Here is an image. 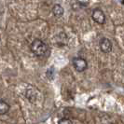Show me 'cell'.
I'll return each mask as SVG.
<instances>
[{"instance_id": "2", "label": "cell", "mask_w": 124, "mask_h": 124, "mask_svg": "<svg viewBox=\"0 0 124 124\" xmlns=\"http://www.w3.org/2000/svg\"><path fill=\"white\" fill-rule=\"evenodd\" d=\"M73 65L78 72H83L87 69L88 62L85 59H83L81 57H77V58L73 59Z\"/></svg>"}, {"instance_id": "5", "label": "cell", "mask_w": 124, "mask_h": 124, "mask_svg": "<svg viewBox=\"0 0 124 124\" xmlns=\"http://www.w3.org/2000/svg\"><path fill=\"white\" fill-rule=\"evenodd\" d=\"M52 12H53V14L55 15L56 17H61V16L63 15L64 9H63V8H62L61 5L56 4V5H54L53 8H52Z\"/></svg>"}, {"instance_id": "4", "label": "cell", "mask_w": 124, "mask_h": 124, "mask_svg": "<svg viewBox=\"0 0 124 124\" xmlns=\"http://www.w3.org/2000/svg\"><path fill=\"white\" fill-rule=\"evenodd\" d=\"M100 49L101 50L104 52V53H109L112 50V43L111 41L106 38V37H103L101 40H100Z\"/></svg>"}, {"instance_id": "3", "label": "cell", "mask_w": 124, "mask_h": 124, "mask_svg": "<svg viewBox=\"0 0 124 124\" xmlns=\"http://www.w3.org/2000/svg\"><path fill=\"white\" fill-rule=\"evenodd\" d=\"M93 21L99 24H104L106 22V15L103 12V10H101L100 8H95L93 12Z\"/></svg>"}, {"instance_id": "7", "label": "cell", "mask_w": 124, "mask_h": 124, "mask_svg": "<svg viewBox=\"0 0 124 124\" xmlns=\"http://www.w3.org/2000/svg\"><path fill=\"white\" fill-rule=\"evenodd\" d=\"M58 124H72V121L68 118H62L59 120Z\"/></svg>"}, {"instance_id": "6", "label": "cell", "mask_w": 124, "mask_h": 124, "mask_svg": "<svg viewBox=\"0 0 124 124\" xmlns=\"http://www.w3.org/2000/svg\"><path fill=\"white\" fill-rule=\"evenodd\" d=\"M8 110H9V105L7 102L1 100L0 101V115H5L8 112Z\"/></svg>"}, {"instance_id": "1", "label": "cell", "mask_w": 124, "mask_h": 124, "mask_svg": "<svg viewBox=\"0 0 124 124\" xmlns=\"http://www.w3.org/2000/svg\"><path fill=\"white\" fill-rule=\"evenodd\" d=\"M30 49L33 51V53L37 56H44L49 52L48 45L40 39H35L32 42Z\"/></svg>"}]
</instances>
